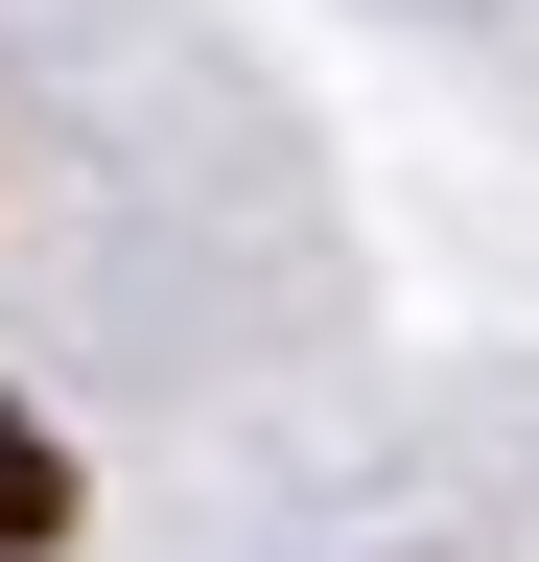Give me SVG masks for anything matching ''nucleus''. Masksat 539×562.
<instances>
[{
    "label": "nucleus",
    "instance_id": "1",
    "mask_svg": "<svg viewBox=\"0 0 539 562\" xmlns=\"http://www.w3.org/2000/svg\"><path fill=\"white\" fill-rule=\"evenodd\" d=\"M24 539H71V446H47V422L0 398V562H24Z\"/></svg>",
    "mask_w": 539,
    "mask_h": 562
}]
</instances>
